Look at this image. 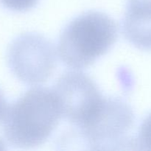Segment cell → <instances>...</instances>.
Here are the masks:
<instances>
[{
    "label": "cell",
    "mask_w": 151,
    "mask_h": 151,
    "mask_svg": "<svg viewBox=\"0 0 151 151\" xmlns=\"http://www.w3.org/2000/svg\"><path fill=\"white\" fill-rule=\"evenodd\" d=\"M61 116L60 103L54 91L35 87L7 107L3 119V133L14 147H33L49 138Z\"/></svg>",
    "instance_id": "6da1fadb"
},
{
    "label": "cell",
    "mask_w": 151,
    "mask_h": 151,
    "mask_svg": "<svg viewBox=\"0 0 151 151\" xmlns=\"http://www.w3.org/2000/svg\"><path fill=\"white\" fill-rule=\"evenodd\" d=\"M117 35V24L111 18L100 11H87L66 25L60 35L58 52L67 66L84 69L106 54Z\"/></svg>",
    "instance_id": "7a4b0ae2"
},
{
    "label": "cell",
    "mask_w": 151,
    "mask_h": 151,
    "mask_svg": "<svg viewBox=\"0 0 151 151\" xmlns=\"http://www.w3.org/2000/svg\"><path fill=\"white\" fill-rule=\"evenodd\" d=\"M7 63L19 81L37 85L47 81L54 72L55 50L43 35L33 32L22 34L9 47Z\"/></svg>",
    "instance_id": "3957f363"
},
{
    "label": "cell",
    "mask_w": 151,
    "mask_h": 151,
    "mask_svg": "<svg viewBox=\"0 0 151 151\" xmlns=\"http://www.w3.org/2000/svg\"><path fill=\"white\" fill-rule=\"evenodd\" d=\"M134 122V111L126 102L105 97L95 116L80 130L91 150H114L125 144Z\"/></svg>",
    "instance_id": "277c9868"
},
{
    "label": "cell",
    "mask_w": 151,
    "mask_h": 151,
    "mask_svg": "<svg viewBox=\"0 0 151 151\" xmlns=\"http://www.w3.org/2000/svg\"><path fill=\"white\" fill-rule=\"evenodd\" d=\"M52 90L60 103L62 116L79 129L94 117L105 98L95 82L81 72L63 74Z\"/></svg>",
    "instance_id": "5b68a950"
},
{
    "label": "cell",
    "mask_w": 151,
    "mask_h": 151,
    "mask_svg": "<svg viewBox=\"0 0 151 151\" xmlns=\"http://www.w3.org/2000/svg\"><path fill=\"white\" fill-rule=\"evenodd\" d=\"M122 29L133 45L151 50V0H128Z\"/></svg>",
    "instance_id": "8992f818"
},
{
    "label": "cell",
    "mask_w": 151,
    "mask_h": 151,
    "mask_svg": "<svg viewBox=\"0 0 151 151\" xmlns=\"http://www.w3.org/2000/svg\"><path fill=\"white\" fill-rule=\"evenodd\" d=\"M134 145L139 150H151V113L143 121Z\"/></svg>",
    "instance_id": "52a82bcc"
},
{
    "label": "cell",
    "mask_w": 151,
    "mask_h": 151,
    "mask_svg": "<svg viewBox=\"0 0 151 151\" xmlns=\"http://www.w3.org/2000/svg\"><path fill=\"white\" fill-rule=\"evenodd\" d=\"M38 0H0L4 7L13 11L28 10L36 4Z\"/></svg>",
    "instance_id": "ba28073f"
},
{
    "label": "cell",
    "mask_w": 151,
    "mask_h": 151,
    "mask_svg": "<svg viewBox=\"0 0 151 151\" xmlns=\"http://www.w3.org/2000/svg\"><path fill=\"white\" fill-rule=\"evenodd\" d=\"M7 107H8V106L7 105L5 99H4L1 91H0V121L3 120V119H4Z\"/></svg>",
    "instance_id": "9c48e42d"
}]
</instances>
